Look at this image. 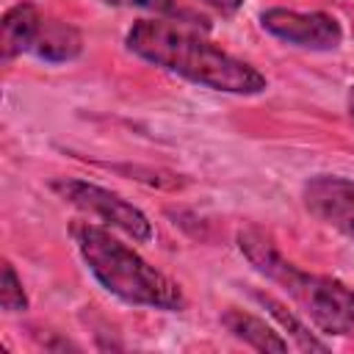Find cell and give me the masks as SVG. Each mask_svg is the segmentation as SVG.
<instances>
[{
	"mask_svg": "<svg viewBox=\"0 0 354 354\" xmlns=\"http://www.w3.org/2000/svg\"><path fill=\"white\" fill-rule=\"evenodd\" d=\"M53 191L66 199L69 205L102 218L108 227L113 230H122L124 235H130L133 241H152L155 230H152V221L133 205L127 202L124 196L102 188V185H94V183H86V180H72V177H61V180H53Z\"/></svg>",
	"mask_w": 354,
	"mask_h": 354,
	"instance_id": "277c9868",
	"label": "cell"
},
{
	"mask_svg": "<svg viewBox=\"0 0 354 354\" xmlns=\"http://www.w3.org/2000/svg\"><path fill=\"white\" fill-rule=\"evenodd\" d=\"M108 6H119V8H141V11H152L160 17H169L174 22H191V25H205V19L199 14H194L191 8L180 6L177 0H102Z\"/></svg>",
	"mask_w": 354,
	"mask_h": 354,
	"instance_id": "8fae6325",
	"label": "cell"
},
{
	"mask_svg": "<svg viewBox=\"0 0 354 354\" xmlns=\"http://www.w3.org/2000/svg\"><path fill=\"white\" fill-rule=\"evenodd\" d=\"M80 50H83V36L77 33V28H72L69 22H61V19H44L36 41L30 47V53L47 64L75 61L80 55Z\"/></svg>",
	"mask_w": 354,
	"mask_h": 354,
	"instance_id": "ba28073f",
	"label": "cell"
},
{
	"mask_svg": "<svg viewBox=\"0 0 354 354\" xmlns=\"http://www.w3.org/2000/svg\"><path fill=\"white\" fill-rule=\"evenodd\" d=\"M0 304L6 313H25L28 310V296L22 290V282L11 263L3 266V282H0Z\"/></svg>",
	"mask_w": 354,
	"mask_h": 354,
	"instance_id": "7c38bea8",
	"label": "cell"
},
{
	"mask_svg": "<svg viewBox=\"0 0 354 354\" xmlns=\"http://www.w3.org/2000/svg\"><path fill=\"white\" fill-rule=\"evenodd\" d=\"M69 232L86 268L111 296L133 307H155L166 313H180L185 307L180 285L113 238L111 230L91 221H75Z\"/></svg>",
	"mask_w": 354,
	"mask_h": 354,
	"instance_id": "7a4b0ae2",
	"label": "cell"
},
{
	"mask_svg": "<svg viewBox=\"0 0 354 354\" xmlns=\"http://www.w3.org/2000/svg\"><path fill=\"white\" fill-rule=\"evenodd\" d=\"M124 44L147 64L213 91L252 97L263 94L268 86V80L252 64L224 53L199 33L174 25V19H138L127 30Z\"/></svg>",
	"mask_w": 354,
	"mask_h": 354,
	"instance_id": "6da1fadb",
	"label": "cell"
},
{
	"mask_svg": "<svg viewBox=\"0 0 354 354\" xmlns=\"http://www.w3.org/2000/svg\"><path fill=\"white\" fill-rule=\"evenodd\" d=\"M205 3H207V6H213L216 11H221L224 17H232V14L243 6V0H205Z\"/></svg>",
	"mask_w": 354,
	"mask_h": 354,
	"instance_id": "4fadbf2b",
	"label": "cell"
},
{
	"mask_svg": "<svg viewBox=\"0 0 354 354\" xmlns=\"http://www.w3.org/2000/svg\"><path fill=\"white\" fill-rule=\"evenodd\" d=\"M41 22L44 19L39 17L36 6H30V3H17L14 8H8L3 14V22H0V53H3V58H14V55L30 50L36 36H39Z\"/></svg>",
	"mask_w": 354,
	"mask_h": 354,
	"instance_id": "52a82bcc",
	"label": "cell"
},
{
	"mask_svg": "<svg viewBox=\"0 0 354 354\" xmlns=\"http://www.w3.org/2000/svg\"><path fill=\"white\" fill-rule=\"evenodd\" d=\"M235 241L252 268L279 285L324 335H354V288L335 277L301 271L257 227L238 230Z\"/></svg>",
	"mask_w": 354,
	"mask_h": 354,
	"instance_id": "3957f363",
	"label": "cell"
},
{
	"mask_svg": "<svg viewBox=\"0 0 354 354\" xmlns=\"http://www.w3.org/2000/svg\"><path fill=\"white\" fill-rule=\"evenodd\" d=\"M266 33L301 47V50H335L343 41V28L332 14L324 11H290V8H266L260 14Z\"/></svg>",
	"mask_w": 354,
	"mask_h": 354,
	"instance_id": "5b68a950",
	"label": "cell"
},
{
	"mask_svg": "<svg viewBox=\"0 0 354 354\" xmlns=\"http://www.w3.org/2000/svg\"><path fill=\"white\" fill-rule=\"evenodd\" d=\"M301 196L315 218L354 241V180L340 174H318L304 183Z\"/></svg>",
	"mask_w": 354,
	"mask_h": 354,
	"instance_id": "8992f818",
	"label": "cell"
},
{
	"mask_svg": "<svg viewBox=\"0 0 354 354\" xmlns=\"http://www.w3.org/2000/svg\"><path fill=\"white\" fill-rule=\"evenodd\" d=\"M221 324H224V329L232 335V337H238V340H243L246 346H252V348H257V351H288L290 348V343L285 340V337H279L263 318H257V315H249V313H243V310H227L224 315H221Z\"/></svg>",
	"mask_w": 354,
	"mask_h": 354,
	"instance_id": "9c48e42d",
	"label": "cell"
},
{
	"mask_svg": "<svg viewBox=\"0 0 354 354\" xmlns=\"http://www.w3.org/2000/svg\"><path fill=\"white\" fill-rule=\"evenodd\" d=\"M348 116H351V122H354V86H351V91H348Z\"/></svg>",
	"mask_w": 354,
	"mask_h": 354,
	"instance_id": "5bb4252c",
	"label": "cell"
},
{
	"mask_svg": "<svg viewBox=\"0 0 354 354\" xmlns=\"http://www.w3.org/2000/svg\"><path fill=\"white\" fill-rule=\"evenodd\" d=\"M252 296H254V299L268 310V315H271L282 329H288V332H290V337H293L296 348H301V351H326V348H329V343L318 340V337H315V335H313V332H310V329H307V326H304V324H301V321H299V318H296V315H293L282 301H277V299H274V296H268V293H257V290H254Z\"/></svg>",
	"mask_w": 354,
	"mask_h": 354,
	"instance_id": "30bf717a",
	"label": "cell"
}]
</instances>
